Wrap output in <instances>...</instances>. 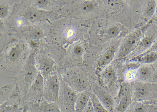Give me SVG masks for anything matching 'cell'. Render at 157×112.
I'll use <instances>...</instances> for the list:
<instances>
[{"label": "cell", "mask_w": 157, "mask_h": 112, "mask_svg": "<svg viewBox=\"0 0 157 112\" xmlns=\"http://www.w3.org/2000/svg\"><path fill=\"white\" fill-rule=\"evenodd\" d=\"M120 28L118 26H113L109 28L107 30V34L109 36L112 37L117 36L120 32Z\"/></svg>", "instance_id": "603a6c76"}, {"label": "cell", "mask_w": 157, "mask_h": 112, "mask_svg": "<svg viewBox=\"0 0 157 112\" xmlns=\"http://www.w3.org/2000/svg\"><path fill=\"white\" fill-rule=\"evenodd\" d=\"M9 8L8 2L2 1L1 2L0 6V15L1 17H5L8 13Z\"/></svg>", "instance_id": "d4e9b609"}, {"label": "cell", "mask_w": 157, "mask_h": 112, "mask_svg": "<svg viewBox=\"0 0 157 112\" xmlns=\"http://www.w3.org/2000/svg\"><path fill=\"white\" fill-rule=\"evenodd\" d=\"M44 89V78L41 73L38 72L32 82L30 90H33L34 93L38 94L40 97L43 94Z\"/></svg>", "instance_id": "9a60e30c"}, {"label": "cell", "mask_w": 157, "mask_h": 112, "mask_svg": "<svg viewBox=\"0 0 157 112\" xmlns=\"http://www.w3.org/2000/svg\"><path fill=\"white\" fill-rule=\"evenodd\" d=\"M95 6V4L93 2L87 1L81 4V8L83 11L88 12L93 10Z\"/></svg>", "instance_id": "7402d4cb"}, {"label": "cell", "mask_w": 157, "mask_h": 112, "mask_svg": "<svg viewBox=\"0 0 157 112\" xmlns=\"http://www.w3.org/2000/svg\"><path fill=\"white\" fill-rule=\"evenodd\" d=\"M156 40V37L153 35L142 37L135 50L129 56L130 59L145 53L151 46Z\"/></svg>", "instance_id": "9c48e42d"}, {"label": "cell", "mask_w": 157, "mask_h": 112, "mask_svg": "<svg viewBox=\"0 0 157 112\" xmlns=\"http://www.w3.org/2000/svg\"><path fill=\"white\" fill-rule=\"evenodd\" d=\"M134 62L133 65L127 68L124 74L125 81L130 83L136 81L138 77L137 68L140 64L136 62Z\"/></svg>", "instance_id": "2e32d148"}, {"label": "cell", "mask_w": 157, "mask_h": 112, "mask_svg": "<svg viewBox=\"0 0 157 112\" xmlns=\"http://www.w3.org/2000/svg\"><path fill=\"white\" fill-rule=\"evenodd\" d=\"M44 112H60L58 106L55 104L50 103L46 104L43 108Z\"/></svg>", "instance_id": "cb8c5ba5"}, {"label": "cell", "mask_w": 157, "mask_h": 112, "mask_svg": "<svg viewBox=\"0 0 157 112\" xmlns=\"http://www.w3.org/2000/svg\"><path fill=\"white\" fill-rule=\"evenodd\" d=\"M74 52L76 54L79 55L82 52V49L80 46L77 45L74 47Z\"/></svg>", "instance_id": "f1b7e54d"}, {"label": "cell", "mask_w": 157, "mask_h": 112, "mask_svg": "<svg viewBox=\"0 0 157 112\" xmlns=\"http://www.w3.org/2000/svg\"><path fill=\"white\" fill-rule=\"evenodd\" d=\"M39 67L42 73L45 76H47L52 71L54 65L53 62L46 58L41 59L39 61Z\"/></svg>", "instance_id": "e0dca14e"}, {"label": "cell", "mask_w": 157, "mask_h": 112, "mask_svg": "<svg viewBox=\"0 0 157 112\" xmlns=\"http://www.w3.org/2000/svg\"><path fill=\"white\" fill-rule=\"evenodd\" d=\"M120 42H116L113 44L104 52L98 62L97 70L99 73L109 64L113 60L118 47Z\"/></svg>", "instance_id": "52a82bcc"}, {"label": "cell", "mask_w": 157, "mask_h": 112, "mask_svg": "<svg viewBox=\"0 0 157 112\" xmlns=\"http://www.w3.org/2000/svg\"><path fill=\"white\" fill-rule=\"evenodd\" d=\"M20 54V50L17 48H14L11 51L9 54V58L12 61H16L18 58Z\"/></svg>", "instance_id": "484cf974"}, {"label": "cell", "mask_w": 157, "mask_h": 112, "mask_svg": "<svg viewBox=\"0 0 157 112\" xmlns=\"http://www.w3.org/2000/svg\"><path fill=\"white\" fill-rule=\"evenodd\" d=\"M129 1H133V0H128Z\"/></svg>", "instance_id": "e575fe53"}, {"label": "cell", "mask_w": 157, "mask_h": 112, "mask_svg": "<svg viewBox=\"0 0 157 112\" xmlns=\"http://www.w3.org/2000/svg\"><path fill=\"white\" fill-rule=\"evenodd\" d=\"M155 13L156 14V15L157 16V5L155 11Z\"/></svg>", "instance_id": "d6a6232c"}, {"label": "cell", "mask_w": 157, "mask_h": 112, "mask_svg": "<svg viewBox=\"0 0 157 112\" xmlns=\"http://www.w3.org/2000/svg\"><path fill=\"white\" fill-rule=\"evenodd\" d=\"M117 110L119 112L127 111L133 102L132 88L131 83L124 81L120 86L118 94Z\"/></svg>", "instance_id": "277c9868"}, {"label": "cell", "mask_w": 157, "mask_h": 112, "mask_svg": "<svg viewBox=\"0 0 157 112\" xmlns=\"http://www.w3.org/2000/svg\"><path fill=\"white\" fill-rule=\"evenodd\" d=\"M127 111L131 112H157V105L151 102L133 101Z\"/></svg>", "instance_id": "7c38bea8"}, {"label": "cell", "mask_w": 157, "mask_h": 112, "mask_svg": "<svg viewBox=\"0 0 157 112\" xmlns=\"http://www.w3.org/2000/svg\"><path fill=\"white\" fill-rule=\"evenodd\" d=\"M151 102L156 105H157V99Z\"/></svg>", "instance_id": "1f68e13d"}, {"label": "cell", "mask_w": 157, "mask_h": 112, "mask_svg": "<svg viewBox=\"0 0 157 112\" xmlns=\"http://www.w3.org/2000/svg\"><path fill=\"white\" fill-rule=\"evenodd\" d=\"M56 2H58L57 0H33V5L41 8L47 7Z\"/></svg>", "instance_id": "44dd1931"}, {"label": "cell", "mask_w": 157, "mask_h": 112, "mask_svg": "<svg viewBox=\"0 0 157 112\" xmlns=\"http://www.w3.org/2000/svg\"><path fill=\"white\" fill-rule=\"evenodd\" d=\"M140 64H153L157 61V51L144 53L131 59Z\"/></svg>", "instance_id": "5bb4252c"}, {"label": "cell", "mask_w": 157, "mask_h": 112, "mask_svg": "<svg viewBox=\"0 0 157 112\" xmlns=\"http://www.w3.org/2000/svg\"><path fill=\"white\" fill-rule=\"evenodd\" d=\"M65 82L78 93L90 89V84L87 76L81 70L74 69L67 71Z\"/></svg>", "instance_id": "7a4b0ae2"}, {"label": "cell", "mask_w": 157, "mask_h": 112, "mask_svg": "<svg viewBox=\"0 0 157 112\" xmlns=\"http://www.w3.org/2000/svg\"><path fill=\"white\" fill-rule=\"evenodd\" d=\"M92 93V91L90 89L79 93L75 103V111L83 112L90 99Z\"/></svg>", "instance_id": "4fadbf2b"}, {"label": "cell", "mask_w": 157, "mask_h": 112, "mask_svg": "<svg viewBox=\"0 0 157 112\" xmlns=\"http://www.w3.org/2000/svg\"><path fill=\"white\" fill-rule=\"evenodd\" d=\"M145 28L146 26L138 29L126 36L120 45L118 58H124L129 56L134 51L142 37Z\"/></svg>", "instance_id": "3957f363"}, {"label": "cell", "mask_w": 157, "mask_h": 112, "mask_svg": "<svg viewBox=\"0 0 157 112\" xmlns=\"http://www.w3.org/2000/svg\"><path fill=\"white\" fill-rule=\"evenodd\" d=\"M42 35V32L40 30H36L33 34L34 37L36 38L40 37Z\"/></svg>", "instance_id": "f546056e"}, {"label": "cell", "mask_w": 157, "mask_h": 112, "mask_svg": "<svg viewBox=\"0 0 157 112\" xmlns=\"http://www.w3.org/2000/svg\"><path fill=\"white\" fill-rule=\"evenodd\" d=\"M83 112H94L93 107L92 105L90 98Z\"/></svg>", "instance_id": "4316f807"}, {"label": "cell", "mask_w": 157, "mask_h": 112, "mask_svg": "<svg viewBox=\"0 0 157 112\" xmlns=\"http://www.w3.org/2000/svg\"><path fill=\"white\" fill-rule=\"evenodd\" d=\"M37 73L34 65L33 64L28 65L25 73V82L28 83L32 82Z\"/></svg>", "instance_id": "ac0fdd59"}, {"label": "cell", "mask_w": 157, "mask_h": 112, "mask_svg": "<svg viewBox=\"0 0 157 112\" xmlns=\"http://www.w3.org/2000/svg\"><path fill=\"white\" fill-rule=\"evenodd\" d=\"M153 51H157V40L155 41V42H154V43L151 46L149 49L145 53Z\"/></svg>", "instance_id": "83f0119b"}, {"label": "cell", "mask_w": 157, "mask_h": 112, "mask_svg": "<svg viewBox=\"0 0 157 112\" xmlns=\"http://www.w3.org/2000/svg\"><path fill=\"white\" fill-rule=\"evenodd\" d=\"M155 70V78H157V61L153 64Z\"/></svg>", "instance_id": "4dcf8cb0"}, {"label": "cell", "mask_w": 157, "mask_h": 112, "mask_svg": "<svg viewBox=\"0 0 157 112\" xmlns=\"http://www.w3.org/2000/svg\"><path fill=\"white\" fill-rule=\"evenodd\" d=\"M62 98L65 109L67 111H75V102L79 93L64 81L62 86Z\"/></svg>", "instance_id": "5b68a950"}, {"label": "cell", "mask_w": 157, "mask_h": 112, "mask_svg": "<svg viewBox=\"0 0 157 112\" xmlns=\"http://www.w3.org/2000/svg\"><path fill=\"white\" fill-rule=\"evenodd\" d=\"M92 91L109 111H112L114 108V101L112 96L104 89L100 87L93 88Z\"/></svg>", "instance_id": "30bf717a"}, {"label": "cell", "mask_w": 157, "mask_h": 112, "mask_svg": "<svg viewBox=\"0 0 157 112\" xmlns=\"http://www.w3.org/2000/svg\"><path fill=\"white\" fill-rule=\"evenodd\" d=\"M60 84L57 75L50 76L46 81L45 95L48 100L51 101H57L59 99Z\"/></svg>", "instance_id": "8992f818"}, {"label": "cell", "mask_w": 157, "mask_h": 112, "mask_svg": "<svg viewBox=\"0 0 157 112\" xmlns=\"http://www.w3.org/2000/svg\"><path fill=\"white\" fill-rule=\"evenodd\" d=\"M90 100L93 107L94 112H109L97 96L92 92L90 97Z\"/></svg>", "instance_id": "d6986e66"}, {"label": "cell", "mask_w": 157, "mask_h": 112, "mask_svg": "<svg viewBox=\"0 0 157 112\" xmlns=\"http://www.w3.org/2000/svg\"><path fill=\"white\" fill-rule=\"evenodd\" d=\"M133 101L151 102L157 99V83L136 81L131 83Z\"/></svg>", "instance_id": "6da1fadb"}, {"label": "cell", "mask_w": 157, "mask_h": 112, "mask_svg": "<svg viewBox=\"0 0 157 112\" xmlns=\"http://www.w3.org/2000/svg\"><path fill=\"white\" fill-rule=\"evenodd\" d=\"M155 82L157 83V78H155Z\"/></svg>", "instance_id": "836d02e7"}, {"label": "cell", "mask_w": 157, "mask_h": 112, "mask_svg": "<svg viewBox=\"0 0 157 112\" xmlns=\"http://www.w3.org/2000/svg\"><path fill=\"white\" fill-rule=\"evenodd\" d=\"M137 69L138 77L136 81L144 82H155V70L153 64H140Z\"/></svg>", "instance_id": "ba28073f"}, {"label": "cell", "mask_w": 157, "mask_h": 112, "mask_svg": "<svg viewBox=\"0 0 157 112\" xmlns=\"http://www.w3.org/2000/svg\"><path fill=\"white\" fill-rule=\"evenodd\" d=\"M99 73L100 81L104 86L107 87L110 86L116 79V71L112 66L109 65L107 66Z\"/></svg>", "instance_id": "8fae6325"}, {"label": "cell", "mask_w": 157, "mask_h": 112, "mask_svg": "<svg viewBox=\"0 0 157 112\" xmlns=\"http://www.w3.org/2000/svg\"><path fill=\"white\" fill-rule=\"evenodd\" d=\"M157 5L155 0H148L144 10V14L147 17H151L154 14Z\"/></svg>", "instance_id": "ffe728a7"}]
</instances>
